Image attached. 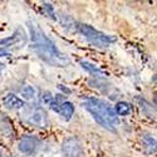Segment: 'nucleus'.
Listing matches in <instances>:
<instances>
[{"label":"nucleus","mask_w":157,"mask_h":157,"mask_svg":"<svg viewBox=\"0 0 157 157\" xmlns=\"http://www.w3.org/2000/svg\"><path fill=\"white\" fill-rule=\"evenodd\" d=\"M4 68H5V65H4V63H2V62H0V75H2V73H3Z\"/></svg>","instance_id":"nucleus-16"},{"label":"nucleus","mask_w":157,"mask_h":157,"mask_svg":"<svg viewBox=\"0 0 157 157\" xmlns=\"http://www.w3.org/2000/svg\"><path fill=\"white\" fill-rule=\"evenodd\" d=\"M113 108H114V112H116L117 117H118V116L126 117V116H128L131 112H132V104H131L129 102H124V101H122V102H118V103H117Z\"/></svg>","instance_id":"nucleus-12"},{"label":"nucleus","mask_w":157,"mask_h":157,"mask_svg":"<svg viewBox=\"0 0 157 157\" xmlns=\"http://www.w3.org/2000/svg\"><path fill=\"white\" fill-rule=\"evenodd\" d=\"M142 147L145 150V152L148 155L156 153V138L150 133L143 135L142 136Z\"/></svg>","instance_id":"nucleus-10"},{"label":"nucleus","mask_w":157,"mask_h":157,"mask_svg":"<svg viewBox=\"0 0 157 157\" xmlns=\"http://www.w3.org/2000/svg\"><path fill=\"white\" fill-rule=\"evenodd\" d=\"M43 6H44V9L47 10V13L49 14V17H50V18H53V19H56V14H54L53 6H52L50 4H48V3H44V4H43Z\"/></svg>","instance_id":"nucleus-14"},{"label":"nucleus","mask_w":157,"mask_h":157,"mask_svg":"<svg viewBox=\"0 0 157 157\" xmlns=\"http://www.w3.org/2000/svg\"><path fill=\"white\" fill-rule=\"evenodd\" d=\"M38 147V141L33 136H23L18 143V150L23 155H32Z\"/></svg>","instance_id":"nucleus-7"},{"label":"nucleus","mask_w":157,"mask_h":157,"mask_svg":"<svg viewBox=\"0 0 157 157\" xmlns=\"http://www.w3.org/2000/svg\"><path fill=\"white\" fill-rule=\"evenodd\" d=\"M77 29L79 30V33L87 39V40L98 48H107L112 43L116 42V38L108 34H104L96 28L90 27L88 24H77Z\"/></svg>","instance_id":"nucleus-3"},{"label":"nucleus","mask_w":157,"mask_h":157,"mask_svg":"<svg viewBox=\"0 0 157 157\" xmlns=\"http://www.w3.org/2000/svg\"><path fill=\"white\" fill-rule=\"evenodd\" d=\"M0 157H2V152H0Z\"/></svg>","instance_id":"nucleus-18"},{"label":"nucleus","mask_w":157,"mask_h":157,"mask_svg":"<svg viewBox=\"0 0 157 157\" xmlns=\"http://www.w3.org/2000/svg\"><path fill=\"white\" fill-rule=\"evenodd\" d=\"M3 104L9 109H21L25 106V102L14 93H8L3 98Z\"/></svg>","instance_id":"nucleus-8"},{"label":"nucleus","mask_w":157,"mask_h":157,"mask_svg":"<svg viewBox=\"0 0 157 157\" xmlns=\"http://www.w3.org/2000/svg\"><path fill=\"white\" fill-rule=\"evenodd\" d=\"M28 27L32 36L30 50L34 52L39 59H42L50 67L64 68L69 65L71 59L57 48V45L45 35L35 21H28Z\"/></svg>","instance_id":"nucleus-1"},{"label":"nucleus","mask_w":157,"mask_h":157,"mask_svg":"<svg viewBox=\"0 0 157 157\" xmlns=\"http://www.w3.org/2000/svg\"><path fill=\"white\" fill-rule=\"evenodd\" d=\"M74 104L72 102H68V101H65L60 104V107H59V114L63 117V118L65 121H71L72 120V117L74 114Z\"/></svg>","instance_id":"nucleus-11"},{"label":"nucleus","mask_w":157,"mask_h":157,"mask_svg":"<svg viewBox=\"0 0 157 157\" xmlns=\"http://www.w3.org/2000/svg\"><path fill=\"white\" fill-rule=\"evenodd\" d=\"M83 152V146L79 138L74 136L67 137L62 143V153L65 157H79Z\"/></svg>","instance_id":"nucleus-6"},{"label":"nucleus","mask_w":157,"mask_h":157,"mask_svg":"<svg viewBox=\"0 0 157 157\" xmlns=\"http://www.w3.org/2000/svg\"><path fill=\"white\" fill-rule=\"evenodd\" d=\"M21 118L28 124H32L34 127L43 128L48 126L47 112L38 106H24L21 111Z\"/></svg>","instance_id":"nucleus-4"},{"label":"nucleus","mask_w":157,"mask_h":157,"mask_svg":"<svg viewBox=\"0 0 157 157\" xmlns=\"http://www.w3.org/2000/svg\"><path fill=\"white\" fill-rule=\"evenodd\" d=\"M79 64H81V67H82L84 71H87L88 73H90V74L94 75V77H98V78L108 77V73H107V72L102 71L101 68H98V67H97L96 64L90 63V62H88V60H81V62H79Z\"/></svg>","instance_id":"nucleus-9"},{"label":"nucleus","mask_w":157,"mask_h":157,"mask_svg":"<svg viewBox=\"0 0 157 157\" xmlns=\"http://www.w3.org/2000/svg\"><path fill=\"white\" fill-rule=\"evenodd\" d=\"M27 44V33L23 28H18L10 36L0 39V49L4 50H18Z\"/></svg>","instance_id":"nucleus-5"},{"label":"nucleus","mask_w":157,"mask_h":157,"mask_svg":"<svg viewBox=\"0 0 157 157\" xmlns=\"http://www.w3.org/2000/svg\"><path fill=\"white\" fill-rule=\"evenodd\" d=\"M20 94L24 99H27V101H33L36 96V89L30 86V84H27V86H24L20 90Z\"/></svg>","instance_id":"nucleus-13"},{"label":"nucleus","mask_w":157,"mask_h":157,"mask_svg":"<svg viewBox=\"0 0 157 157\" xmlns=\"http://www.w3.org/2000/svg\"><path fill=\"white\" fill-rule=\"evenodd\" d=\"M49 106H50V108L53 109L54 112H58V113H59V107H60V104H59V103H58L56 99L52 101V102L49 103Z\"/></svg>","instance_id":"nucleus-15"},{"label":"nucleus","mask_w":157,"mask_h":157,"mask_svg":"<svg viewBox=\"0 0 157 157\" xmlns=\"http://www.w3.org/2000/svg\"><path fill=\"white\" fill-rule=\"evenodd\" d=\"M82 106L90 113L93 120L99 126L111 131V132H116L117 131V126L120 124V120L114 112V108L108 102L93 97H88L82 102Z\"/></svg>","instance_id":"nucleus-2"},{"label":"nucleus","mask_w":157,"mask_h":157,"mask_svg":"<svg viewBox=\"0 0 157 157\" xmlns=\"http://www.w3.org/2000/svg\"><path fill=\"white\" fill-rule=\"evenodd\" d=\"M8 157H14V156H8Z\"/></svg>","instance_id":"nucleus-17"}]
</instances>
